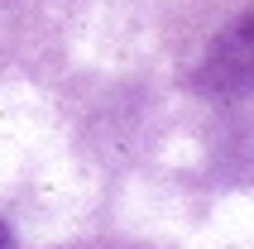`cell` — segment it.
<instances>
[{
	"label": "cell",
	"mask_w": 254,
	"mask_h": 249,
	"mask_svg": "<svg viewBox=\"0 0 254 249\" xmlns=\"http://www.w3.org/2000/svg\"><path fill=\"white\" fill-rule=\"evenodd\" d=\"M192 86L206 101H250L254 96V10L235 14L211 39V48L201 53V67L192 72Z\"/></svg>",
	"instance_id": "1"
},
{
	"label": "cell",
	"mask_w": 254,
	"mask_h": 249,
	"mask_svg": "<svg viewBox=\"0 0 254 249\" xmlns=\"http://www.w3.org/2000/svg\"><path fill=\"white\" fill-rule=\"evenodd\" d=\"M0 249H14V230L5 221H0Z\"/></svg>",
	"instance_id": "2"
}]
</instances>
